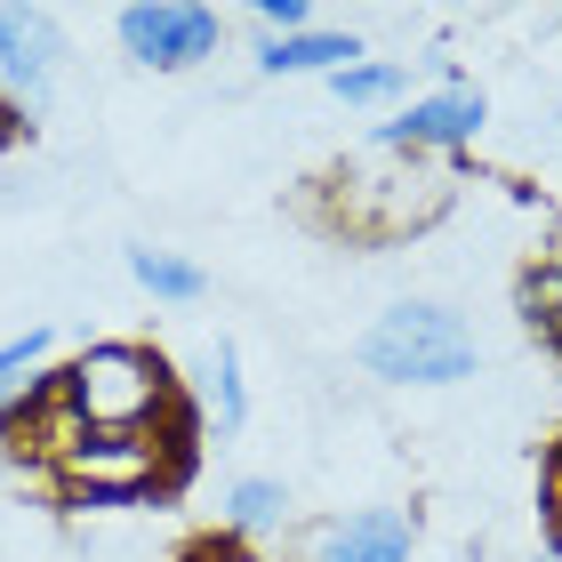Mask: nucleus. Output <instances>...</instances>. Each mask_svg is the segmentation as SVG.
Returning a JSON list of instances; mask_svg holds the SVG:
<instances>
[{
    "mask_svg": "<svg viewBox=\"0 0 562 562\" xmlns=\"http://www.w3.org/2000/svg\"><path fill=\"white\" fill-rule=\"evenodd\" d=\"M217 530L241 539V547L290 530V482H281V474H234V482H225V506H217Z\"/></svg>",
    "mask_w": 562,
    "mask_h": 562,
    "instance_id": "obj_11",
    "label": "nucleus"
},
{
    "mask_svg": "<svg viewBox=\"0 0 562 562\" xmlns=\"http://www.w3.org/2000/svg\"><path fill=\"white\" fill-rule=\"evenodd\" d=\"M113 41L137 72H201L225 57V9H210V0H130V9H113Z\"/></svg>",
    "mask_w": 562,
    "mask_h": 562,
    "instance_id": "obj_5",
    "label": "nucleus"
},
{
    "mask_svg": "<svg viewBox=\"0 0 562 562\" xmlns=\"http://www.w3.org/2000/svg\"><path fill=\"white\" fill-rule=\"evenodd\" d=\"M193 458H201V418L177 411L169 434H72L41 474L65 506H145L169 498L193 474Z\"/></svg>",
    "mask_w": 562,
    "mask_h": 562,
    "instance_id": "obj_1",
    "label": "nucleus"
},
{
    "mask_svg": "<svg viewBox=\"0 0 562 562\" xmlns=\"http://www.w3.org/2000/svg\"><path fill=\"white\" fill-rule=\"evenodd\" d=\"M48 346H57V329H48V322L16 329V338H0V402L24 394L33 378H48Z\"/></svg>",
    "mask_w": 562,
    "mask_h": 562,
    "instance_id": "obj_14",
    "label": "nucleus"
},
{
    "mask_svg": "<svg viewBox=\"0 0 562 562\" xmlns=\"http://www.w3.org/2000/svg\"><path fill=\"white\" fill-rule=\"evenodd\" d=\"M482 130H491V97L458 72V81H434L402 113H386L370 130V145L378 153H418V161H458V153L482 145Z\"/></svg>",
    "mask_w": 562,
    "mask_h": 562,
    "instance_id": "obj_6",
    "label": "nucleus"
},
{
    "mask_svg": "<svg viewBox=\"0 0 562 562\" xmlns=\"http://www.w3.org/2000/svg\"><path fill=\"white\" fill-rule=\"evenodd\" d=\"M57 81H65V24H57V9H33V0L0 9V97H9V113H48Z\"/></svg>",
    "mask_w": 562,
    "mask_h": 562,
    "instance_id": "obj_7",
    "label": "nucleus"
},
{
    "mask_svg": "<svg viewBox=\"0 0 562 562\" xmlns=\"http://www.w3.org/2000/svg\"><path fill=\"white\" fill-rule=\"evenodd\" d=\"M9 467H16V458H0V491H9Z\"/></svg>",
    "mask_w": 562,
    "mask_h": 562,
    "instance_id": "obj_19",
    "label": "nucleus"
},
{
    "mask_svg": "<svg viewBox=\"0 0 562 562\" xmlns=\"http://www.w3.org/2000/svg\"><path fill=\"white\" fill-rule=\"evenodd\" d=\"M418 554V515L411 506H353L314 530L305 562H411Z\"/></svg>",
    "mask_w": 562,
    "mask_h": 562,
    "instance_id": "obj_8",
    "label": "nucleus"
},
{
    "mask_svg": "<svg viewBox=\"0 0 562 562\" xmlns=\"http://www.w3.org/2000/svg\"><path fill=\"white\" fill-rule=\"evenodd\" d=\"M249 24H258L266 41H290V33H314V0H249Z\"/></svg>",
    "mask_w": 562,
    "mask_h": 562,
    "instance_id": "obj_16",
    "label": "nucleus"
},
{
    "mask_svg": "<svg viewBox=\"0 0 562 562\" xmlns=\"http://www.w3.org/2000/svg\"><path fill=\"white\" fill-rule=\"evenodd\" d=\"M177 562H258V547H241V539H225V530H210V539H193Z\"/></svg>",
    "mask_w": 562,
    "mask_h": 562,
    "instance_id": "obj_18",
    "label": "nucleus"
},
{
    "mask_svg": "<svg viewBox=\"0 0 562 562\" xmlns=\"http://www.w3.org/2000/svg\"><path fill=\"white\" fill-rule=\"evenodd\" d=\"M322 89L338 97L346 113H378V121H386V113H402V105L418 97V81H411V57H362V65H346L338 81H322Z\"/></svg>",
    "mask_w": 562,
    "mask_h": 562,
    "instance_id": "obj_12",
    "label": "nucleus"
},
{
    "mask_svg": "<svg viewBox=\"0 0 562 562\" xmlns=\"http://www.w3.org/2000/svg\"><path fill=\"white\" fill-rule=\"evenodd\" d=\"M362 370L378 386H458L482 370V338L474 322L442 297H394L386 314L362 329Z\"/></svg>",
    "mask_w": 562,
    "mask_h": 562,
    "instance_id": "obj_3",
    "label": "nucleus"
},
{
    "mask_svg": "<svg viewBox=\"0 0 562 562\" xmlns=\"http://www.w3.org/2000/svg\"><path fill=\"white\" fill-rule=\"evenodd\" d=\"M201 402H210L225 442L249 426V378H241V346L234 338H210V353H201Z\"/></svg>",
    "mask_w": 562,
    "mask_h": 562,
    "instance_id": "obj_13",
    "label": "nucleus"
},
{
    "mask_svg": "<svg viewBox=\"0 0 562 562\" xmlns=\"http://www.w3.org/2000/svg\"><path fill=\"white\" fill-rule=\"evenodd\" d=\"M554 24H562V9H554Z\"/></svg>",
    "mask_w": 562,
    "mask_h": 562,
    "instance_id": "obj_20",
    "label": "nucleus"
},
{
    "mask_svg": "<svg viewBox=\"0 0 562 562\" xmlns=\"http://www.w3.org/2000/svg\"><path fill=\"white\" fill-rule=\"evenodd\" d=\"M450 210V177L418 161V153H362L353 169H338V186H329V217L346 225L353 241H402L434 225Z\"/></svg>",
    "mask_w": 562,
    "mask_h": 562,
    "instance_id": "obj_4",
    "label": "nucleus"
},
{
    "mask_svg": "<svg viewBox=\"0 0 562 562\" xmlns=\"http://www.w3.org/2000/svg\"><path fill=\"white\" fill-rule=\"evenodd\" d=\"M522 322H530V329L562 322V249H554V258H539V266L522 273Z\"/></svg>",
    "mask_w": 562,
    "mask_h": 562,
    "instance_id": "obj_15",
    "label": "nucleus"
},
{
    "mask_svg": "<svg viewBox=\"0 0 562 562\" xmlns=\"http://www.w3.org/2000/svg\"><path fill=\"white\" fill-rule=\"evenodd\" d=\"M57 402L81 434H169V418L186 411L169 353L145 338H89L57 370Z\"/></svg>",
    "mask_w": 562,
    "mask_h": 562,
    "instance_id": "obj_2",
    "label": "nucleus"
},
{
    "mask_svg": "<svg viewBox=\"0 0 562 562\" xmlns=\"http://www.w3.org/2000/svg\"><path fill=\"white\" fill-rule=\"evenodd\" d=\"M539 562H554V554H539Z\"/></svg>",
    "mask_w": 562,
    "mask_h": 562,
    "instance_id": "obj_21",
    "label": "nucleus"
},
{
    "mask_svg": "<svg viewBox=\"0 0 562 562\" xmlns=\"http://www.w3.org/2000/svg\"><path fill=\"white\" fill-rule=\"evenodd\" d=\"M121 266H130V281H137L153 305H201V297H210V266L186 258V249L130 241V249H121Z\"/></svg>",
    "mask_w": 562,
    "mask_h": 562,
    "instance_id": "obj_10",
    "label": "nucleus"
},
{
    "mask_svg": "<svg viewBox=\"0 0 562 562\" xmlns=\"http://www.w3.org/2000/svg\"><path fill=\"white\" fill-rule=\"evenodd\" d=\"M539 530H547V554L562 562V442L539 458Z\"/></svg>",
    "mask_w": 562,
    "mask_h": 562,
    "instance_id": "obj_17",
    "label": "nucleus"
},
{
    "mask_svg": "<svg viewBox=\"0 0 562 562\" xmlns=\"http://www.w3.org/2000/svg\"><path fill=\"white\" fill-rule=\"evenodd\" d=\"M370 48L362 33H346V24H314V33H290V41H258V81H338L346 65H362Z\"/></svg>",
    "mask_w": 562,
    "mask_h": 562,
    "instance_id": "obj_9",
    "label": "nucleus"
}]
</instances>
